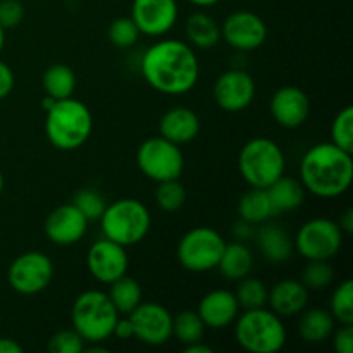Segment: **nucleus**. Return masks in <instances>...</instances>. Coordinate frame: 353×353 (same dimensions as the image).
Here are the masks:
<instances>
[{
  "instance_id": "f257e3e1",
  "label": "nucleus",
  "mask_w": 353,
  "mask_h": 353,
  "mask_svg": "<svg viewBox=\"0 0 353 353\" xmlns=\"http://www.w3.org/2000/svg\"><path fill=\"white\" fill-rule=\"evenodd\" d=\"M141 76L159 93L186 95L200 78L199 55L190 43L174 38L150 45L140 62Z\"/></svg>"
},
{
  "instance_id": "f03ea898",
  "label": "nucleus",
  "mask_w": 353,
  "mask_h": 353,
  "mask_svg": "<svg viewBox=\"0 0 353 353\" xmlns=\"http://www.w3.org/2000/svg\"><path fill=\"white\" fill-rule=\"evenodd\" d=\"M353 159L331 141H323L303 154L300 161V183L305 192L319 199H338L350 190Z\"/></svg>"
},
{
  "instance_id": "7ed1b4c3",
  "label": "nucleus",
  "mask_w": 353,
  "mask_h": 353,
  "mask_svg": "<svg viewBox=\"0 0 353 353\" xmlns=\"http://www.w3.org/2000/svg\"><path fill=\"white\" fill-rule=\"evenodd\" d=\"M92 131V110L81 100L72 97L55 100L45 110V134L57 150H78L88 141Z\"/></svg>"
},
{
  "instance_id": "20e7f679",
  "label": "nucleus",
  "mask_w": 353,
  "mask_h": 353,
  "mask_svg": "<svg viewBox=\"0 0 353 353\" xmlns=\"http://www.w3.org/2000/svg\"><path fill=\"white\" fill-rule=\"evenodd\" d=\"M119 317L109 295L100 290L79 293L71 305V327L85 343H103L109 340Z\"/></svg>"
},
{
  "instance_id": "39448f33",
  "label": "nucleus",
  "mask_w": 353,
  "mask_h": 353,
  "mask_svg": "<svg viewBox=\"0 0 353 353\" xmlns=\"http://www.w3.org/2000/svg\"><path fill=\"white\" fill-rule=\"evenodd\" d=\"M234 340L248 353H278L286 343L283 317L272 310H243L234 321Z\"/></svg>"
},
{
  "instance_id": "423d86ee",
  "label": "nucleus",
  "mask_w": 353,
  "mask_h": 353,
  "mask_svg": "<svg viewBox=\"0 0 353 353\" xmlns=\"http://www.w3.org/2000/svg\"><path fill=\"white\" fill-rule=\"evenodd\" d=\"M285 171V152L271 138H252L238 154V172L250 188H268Z\"/></svg>"
},
{
  "instance_id": "0eeeda50",
  "label": "nucleus",
  "mask_w": 353,
  "mask_h": 353,
  "mask_svg": "<svg viewBox=\"0 0 353 353\" xmlns=\"http://www.w3.org/2000/svg\"><path fill=\"white\" fill-rule=\"evenodd\" d=\"M103 238L123 247H133L148 234L152 226L150 210L137 199H121L107 203L100 217Z\"/></svg>"
},
{
  "instance_id": "6e6552de",
  "label": "nucleus",
  "mask_w": 353,
  "mask_h": 353,
  "mask_svg": "<svg viewBox=\"0 0 353 353\" xmlns=\"http://www.w3.org/2000/svg\"><path fill=\"white\" fill-rule=\"evenodd\" d=\"M226 240L209 226L192 228L179 240L176 255L183 269L190 272H209L217 268Z\"/></svg>"
},
{
  "instance_id": "1a4fd4ad",
  "label": "nucleus",
  "mask_w": 353,
  "mask_h": 353,
  "mask_svg": "<svg viewBox=\"0 0 353 353\" xmlns=\"http://www.w3.org/2000/svg\"><path fill=\"white\" fill-rule=\"evenodd\" d=\"M137 164L141 174L155 183L179 179L185 171V155L179 145L165 140L164 137L147 138L138 147Z\"/></svg>"
},
{
  "instance_id": "9d476101",
  "label": "nucleus",
  "mask_w": 353,
  "mask_h": 353,
  "mask_svg": "<svg viewBox=\"0 0 353 353\" xmlns=\"http://www.w3.org/2000/svg\"><path fill=\"white\" fill-rule=\"evenodd\" d=\"M343 231L340 224L327 217H314L296 233L295 248L305 261H331L343 247Z\"/></svg>"
},
{
  "instance_id": "9b49d317",
  "label": "nucleus",
  "mask_w": 353,
  "mask_h": 353,
  "mask_svg": "<svg viewBox=\"0 0 353 353\" xmlns=\"http://www.w3.org/2000/svg\"><path fill=\"white\" fill-rule=\"evenodd\" d=\"M54 279V262L43 252H24L9 265L7 281L19 295H38L50 286Z\"/></svg>"
},
{
  "instance_id": "f8f14e48",
  "label": "nucleus",
  "mask_w": 353,
  "mask_h": 353,
  "mask_svg": "<svg viewBox=\"0 0 353 353\" xmlns=\"http://www.w3.org/2000/svg\"><path fill=\"white\" fill-rule=\"evenodd\" d=\"M268 24L252 10H234L221 24V40L240 52L261 48L268 40Z\"/></svg>"
},
{
  "instance_id": "ddd939ff",
  "label": "nucleus",
  "mask_w": 353,
  "mask_h": 353,
  "mask_svg": "<svg viewBox=\"0 0 353 353\" xmlns=\"http://www.w3.org/2000/svg\"><path fill=\"white\" fill-rule=\"evenodd\" d=\"M133 336L148 347H161L172 338V314L157 302H141L128 314Z\"/></svg>"
},
{
  "instance_id": "4468645a",
  "label": "nucleus",
  "mask_w": 353,
  "mask_h": 353,
  "mask_svg": "<svg viewBox=\"0 0 353 353\" xmlns=\"http://www.w3.org/2000/svg\"><path fill=\"white\" fill-rule=\"evenodd\" d=\"M257 85L250 72L243 69H228L216 79L212 95L219 109L226 112H241L252 105Z\"/></svg>"
},
{
  "instance_id": "2eb2a0df",
  "label": "nucleus",
  "mask_w": 353,
  "mask_h": 353,
  "mask_svg": "<svg viewBox=\"0 0 353 353\" xmlns=\"http://www.w3.org/2000/svg\"><path fill=\"white\" fill-rule=\"evenodd\" d=\"M128 268H130V259H128L126 247L112 240L102 238L86 252V269L93 279L102 285H110L121 276L128 274Z\"/></svg>"
},
{
  "instance_id": "dca6fc26",
  "label": "nucleus",
  "mask_w": 353,
  "mask_h": 353,
  "mask_svg": "<svg viewBox=\"0 0 353 353\" xmlns=\"http://www.w3.org/2000/svg\"><path fill=\"white\" fill-rule=\"evenodd\" d=\"M178 16L176 0H133L131 3V19L147 37H164L174 28Z\"/></svg>"
},
{
  "instance_id": "f3484780",
  "label": "nucleus",
  "mask_w": 353,
  "mask_h": 353,
  "mask_svg": "<svg viewBox=\"0 0 353 353\" xmlns=\"http://www.w3.org/2000/svg\"><path fill=\"white\" fill-rule=\"evenodd\" d=\"M90 221L72 203H64L52 210L45 219V236L59 247H71L81 241L88 231Z\"/></svg>"
},
{
  "instance_id": "a211bd4d",
  "label": "nucleus",
  "mask_w": 353,
  "mask_h": 353,
  "mask_svg": "<svg viewBox=\"0 0 353 353\" xmlns=\"http://www.w3.org/2000/svg\"><path fill=\"white\" fill-rule=\"evenodd\" d=\"M269 110L276 123L286 130H295L307 123L310 116V99L302 88L293 85L276 90L269 102Z\"/></svg>"
},
{
  "instance_id": "6ab92c4d",
  "label": "nucleus",
  "mask_w": 353,
  "mask_h": 353,
  "mask_svg": "<svg viewBox=\"0 0 353 353\" xmlns=\"http://www.w3.org/2000/svg\"><path fill=\"white\" fill-rule=\"evenodd\" d=\"M240 310L234 292L226 288H217L205 293L196 307L200 319L209 330H226L233 326Z\"/></svg>"
},
{
  "instance_id": "aec40b11",
  "label": "nucleus",
  "mask_w": 353,
  "mask_h": 353,
  "mask_svg": "<svg viewBox=\"0 0 353 353\" xmlns=\"http://www.w3.org/2000/svg\"><path fill=\"white\" fill-rule=\"evenodd\" d=\"M200 128V117L188 107H172L165 110L159 121V134L176 145H185L195 140Z\"/></svg>"
},
{
  "instance_id": "412c9836",
  "label": "nucleus",
  "mask_w": 353,
  "mask_h": 353,
  "mask_svg": "<svg viewBox=\"0 0 353 353\" xmlns=\"http://www.w3.org/2000/svg\"><path fill=\"white\" fill-rule=\"evenodd\" d=\"M268 303L279 317H295L309 305V290L299 279H281L269 290Z\"/></svg>"
},
{
  "instance_id": "4be33fe9",
  "label": "nucleus",
  "mask_w": 353,
  "mask_h": 353,
  "mask_svg": "<svg viewBox=\"0 0 353 353\" xmlns=\"http://www.w3.org/2000/svg\"><path fill=\"white\" fill-rule=\"evenodd\" d=\"M255 238H257L259 250L265 261L272 262V264H281L292 257L295 245H293V240L286 233L285 228L279 226V224L271 223V221L261 224V228L255 233Z\"/></svg>"
},
{
  "instance_id": "5701e85b",
  "label": "nucleus",
  "mask_w": 353,
  "mask_h": 353,
  "mask_svg": "<svg viewBox=\"0 0 353 353\" xmlns=\"http://www.w3.org/2000/svg\"><path fill=\"white\" fill-rule=\"evenodd\" d=\"M299 316V334L305 343L321 345L330 340L336 326L330 310L323 307H305Z\"/></svg>"
},
{
  "instance_id": "b1692460",
  "label": "nucleus",
  "mask_w": 353,
  "mask_h": 353,
  "mask_svg": "<svg viewBox=\"0 0 353 353\" xmlns=\"http://www.w3.org/2000/svg\"><path fill=\"white\" fill-rule=\"evenodd\" d=\"M216 269H219L221 274L230 281H240L250 276L254 269V254L245 241L226 243Z\"/></svg>"
},
{
  "instance_id": "393cba45",
  "label": "nucleus",
  "mask_w": 353,
  "mask_h": 353,
  "mask_svg": "<svg viewBox=\"0 0 353 353\" xmlns=\"http://www.w3.org/2000/svg\"><path fill=\"white\" fill-rule=\"evenodd\" d=\"M185 33L188 43L199 50H209L221 41V26L212 16L202 10L193 12L186 19Z\"/></svg>"
},
{
  "instance_id": "a878e982",
  "label": "nucleus",
  "mask_w": 353,
  "mask_h": 353,
  "mask_svg": "<svg viewBox=\"0 0 353 353\" xmlns=\"http://www.w3.org/2000/svg\"><path fill=\"white\" fill-rule=\"evenodd\" d=\"M274 216L278 214L272 207L265 188H250L241 195L240 202H238V217L254 226H261Z\"/></svg>"
},
{
  "instance_id": "bb28decb",
  "label": "nucleus",
  "mask_w": 353,
  "mask_h": 353,
  "mask_svg": "<svg viewBox=\"0 0 353 353\" xmlns=\"http://www.w3.org/2000/svg\"><path fill=\"white\" fill-rule=\"evenodd\" d=\"M265 190H268L269 199H271L276 214L292 212V210L299 209L303 203V200H305V188L300 183V179L290 178L286 174L276 179Z\"/></svg>"
},
{
  "instance_id": "cd10ccee",
  "label": "nucleus",
  "mask_w": 353,
  "mask_h": 353,
  "mask_svg": "<svg viewBox=\"0 0 353 353\" xmlns=\"http://www.w3.org/2000/svg\"><path fill=\"white\" fill-rule=\"evenodd\" d=\"M41 85H43L45 95L62 100L72 97L78 85V78L68 64H52L50 68L45 69L41 76Z\"/></svg>"
},
{
  "instance_id": "c85d7f7f",
  "label": "nucleus",
  "mask_w": 353,
  "mask_h": 353,
  "mask_svg": "<svg viewBox=\"0 0 353 353\" xmlns=\"http://www.w3.org/2000/svg\"><path fill=\"white\" fill-rule=\"evenodd\" d=\"M107 295H109L110 302L114 303L119 316H128L143 302V292H141L140 283L128 274L121 276L119 279L110 283Z\"/></svg>"
},
{
  "instance_id": "c756f323",
  "label": "nucleus",
  "mask_w": 353,
  "mask_h": 353,
  "mask_svg": "<svg viewBox=\"0 0 353 353\" xmlns=\"http://www.w3.org/2000/svg\"><path fill=\"white\" fill-rule=\"evenodd\" d=\"M205 324L196 310H181L172 316V336L183 345L202 341L205 334Z\"/></svg>"
},
{
  "instance_id": "7c9ffc66",
  "label": "nucleus",
  "mask_w": 353,
  "mask_h": 353,
  "mask_svg": "<svg viewBox=\"0 0 353 353\" xmlns=\"http://www.w3.org/2000/svg\"><path fill=\"white\" fill-rule=\"evenodd\" d=\"M268 295L269 290L264 285V281L257 278H247L238 281V288L234 292V296L238 300V305L243 310L250 309H261V307L268 305Z\"/></svg>"
},
{
  "instance_id": "2f4dec72",
  "label": "nucleus",
  "mask_w": 353,
  "mask_h": 353,
  "mask_svg": "<svg viewBox=\"0 0 353 353\" xmlns=\"http://www.w3.org/2000/svg\"><path fill=\"white\" fill-rule=\"evenodd\" d=\"M188 193L179 179H169V181L157 183L155 188V203L164 212H178L186 203Z\"/></svg>"
},
{
  "instance_id": "473e14b6",
  "label": "nucleus",
  "mask_w": 353,
  "mask_h": 353,
  "mask_svg": "<svg viewBox=\"0 0 353 353\" xmlns=\"http://www.w3.org/2000/svg\"><path fill=\"white\" fill-rule=\"evenodd\" d=\"M330 312L340 324H353V281L345 279L334 288L330 302Z\"/></svg>"
},
{
  "instance_id": "72a5a7b5",
  "label": "nucleus",
  "mask_w": 353,
  "mask_h": 353,
  "mask_svg": "<svg viewBox=\"0 0 353 353\" xmlns=\"http://www.w3.org/2000/svg\"><path fill=\"white\" fill-rule=\"evenodd\" d=\"M334 271L330 261H307V265L303 268L302 279L300 281L307 286V290L312 292H321L327 288L333 283Z\"/></svg>"
},
{
  "instance_id": "f704fd0d",
  "label": "nucleus",
  "mask_w": 353,
  "mask_h": 353,
  "mask_svg": "<svg viewBox=\"0 0 353 353\" xmlns=\"http://www.w3.org/2000/svg\"><path fill=\"white\" fill-rule=\"evenodd\" d=\"M331 143L353 154V107L347 105L336 114L331 124Z\"/></svg>"
},
{
  "instance_id": "c9c22d12",
  "label": "nucleus",
  "mask_w": 353,
  "mask_h": 353,
  "mask_svg": "<svg viewBox=\"0 0 353 353\" xmlns=\"http://www.w3.org/2000/svg\"><path fill=\"white\" fill-rule=\"evenodd\" d=\"M109 40L114 47L117 48H130L133 45L138 43L141 33L138 30V26L134 24V21L131 19V16H123L116 17V19L110 23L109 31Z\"/></svg>"
},
{
  "instance_id": "e433bc0d",
  "label": "nucleus",
  "mask_w": 353,
  "mask_h": 353,
  "mask_svg": "<svg viewBox=\"0 0 353 353\" xmlns=\"http://www.w3.org/2000/svg\"><path fill=\"white\" fill-rule=\"evenodd\" d=\"M72 205L92 223V221H100L103 210H105L107 202L97 190L81 188L72 196Z\"/></svg>"
},
{
  "instance_id": "4c0bfd02",
  "label": "nucleus",
  "mask_w": 353,
  "mask_h": 353,
  "mask_svg": "<svg viewBox=\"0 0 353 353\" xmlns=\"http://www.w3.org/2000/svg\"><path fill=\"white\" fill-rule=\"evenodd\" d=\"M85 340L74 330H61L48 341V352L52 353H81L85 350Z\"/></svg>"
},
{
  "instance_id": "58836bf2",
  "label": "nucleus",
  "mask_w": 353,
  "mask_h": 353,
  "mask_svg": "<svg viewBox=\"0 0 353 353\" xmlns=\"http://www.w3.org/2000/svg\"><path fill=\"white\" fill-rule=\"evenodd\" d=\"M24 19V6L19 0H0V26L3 30L17 28Z\"/></svg>"
},
{
  "instance_id": "ea45409f",
  "label": "nucleus",
  "mask_w": 353,
  "mask_h": 353,
  "mask_svg": "<svg viewBox=\"0 0 353 353\" xmlns=\"http://www.w3.org/2000/svg\"><path fill=\"white\" fill-rule=\"evenodd\" d=\"M336 353H353V324H341L331 334Z\"/></svg>"
},
{
  "instance_id": "a19ab883",
  "label": "nucleus",
  "mask_w": 353,
  "mask_h": 353,
  "mask_svg": "<svg viewBox=\"0 0 353 353\" xmlns=\"http://www.w3.org/2000/svg\"><path fill=\"white\" fill-rule=\"evenodd\" d=\"M14 83H16V78H14L12 69L9 68V64L0 61V100L12 93Z\"/></svg>"
},
{
  "instance_id": "79ce46f5",
  "label": "nucleus",
  "mask_w": 353,
  "mask_h": 353,
  "mask_svg": "<svg viewBox=\"0 0 353 353\" xmlns=\"http://www.w3.org/2000/svg\"><path fill=\"white\" fill-rule=\"evenodd\" d=\"M112 336H117L119 340H131L133 336V326H131V321L128 316H121L117 319L116 326H114Z\"/></svg>"
},
{
  "instance_id": "37998d69",
  "label": "nucleus",
  "mask_w": 353,
  "mask_h": 353,
  "mask_svg": "<svg viewBox=\"0 0 353 353\" xmlns=\"http://www.w3.org/2000/svg\"><path fill=\"white\" fill-rule=\"evenodd\" d=\"M257 226H254V224L250 223H245V221H238L236 224H234L233 228V233L234 236L238 238V241H247L250 240L252 236H255V233H257V230H255Z\"/></svg>"
},
{
  "instance_id": "c03bdc74",
  "label": "nucleus",
  "mask_w": 353,
  "mask_h": 353,
  "mask_svg": "<svg viewBox=\"0 0 353 353\" xmlns=\"http://www.w3.org/2000/svg\"><path fill=\"white\" fill-rule=\"evenodd\" d=\"M0 353H23V347L12 338H0Z\"/></svg>"
},
{
  "instance_id": "a18cd8bd",
  "label": "nucleus",
  "mask_w": 353,
  "mask_h": 353,
  "mask_svg": "<svg viewBox=\"0 0 353 353\" xmlns=\"http://www.w3.org/2000/svg\"><path fill=\"white\" fill-rule=\"evenodd\" d=\"M338 224H340L343 234H352V231H353V209L345 210V214L340 217Z\"/></svg>"
},
{
  "instance_id": "49530a36",
  "label": "nucleus",
  "mask_w": 353,
  "mask_h": 353,
  "mask_svg": "<svg viewBox=\"0 0 353 353\" xmlns=\"http://www.w3.org/2000/svg\"><path fill=\"white\" fill-rule=\"evenodd\" d=\"M183 352L185 353H212V348L207 347L202 340V341H195V343L185 345Z\"/></svg>"
},
{
  "instance_id": "de8ad7c7",
  "label": "nucleus",
  "mask_w": 353,
  "mask_h": 353,
  "mask_svg": "<svg viewBox=\"0 0 353 353\" xmlns=\"http://www.w3.org/2000/svg\"><path fill=\"white\" fill-rule=\"evenodd\" d=\"M188 2L193 3L195 7H212L219 3L221 0H188Z\"/></svg>"
},
{
  "instance_id": "09e8293b",
  "label": "nucleus",
  "mask_w": 353,
  "mask_h": 353,
  "mask_svg": "<svg viewBox=\"0 0 353 353\" xmlns=\"http://www.w3.org/2000/svg\"><path fill=\"white\" fill-rule=\"evenodd\" d=\"M3 45H6V30L0 26V52L3 50Z\"/></svg>"
},
{
  "instance_id": "8fccbe9b",
  "label": "nucleus",
  "mask_w": 353,
  "mask_h": 353,
  "mask_svg": "<svg viewBox=\"0 0 353 353\" xmlns=\"http://www.w3.org/2000/svg\"><path fill=\"white\" fill-rule=\"evenodd\" d=\"M2 190H3V174L0 171V195H2Z\"/></svg>"
}]
</instances>
